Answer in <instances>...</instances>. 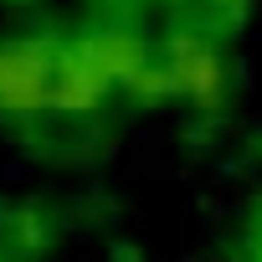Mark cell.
I'll use <instances>...</instances> for the list:
<instances>
[{
    "label": "cell",
    "mask_w": 262,
    "mask_h": 262,
    "mask_svg": "<svg viewBox=\"0 0 262 262\" xmlns=\"http://www.w3.org/2000/svg\"><path fill=\"white\" fill-rule=\"evenodd\" d=\"M0 113L11 118L52 113V47L36 41L0 47Z\"/></svg>",
    "instance_id": "cell-1"
},
{
    "label": "cell",
    "mask_w": 262,
    "mask_h": 262,
    "mask_svg": "<svg viewBox=\"0 0 262 262\" xmlns=\"http://www.w3.org/2000/svg\"><path fill=\"white\" fill-rule=\"evenodd\" d=\"M221 82H226V72H221V62L211 52H180L170 62V72H165V88H175V93H185L195 103H216Z\"/></svg>",
    "instance_id": "cell-2"
}]
</instances>
